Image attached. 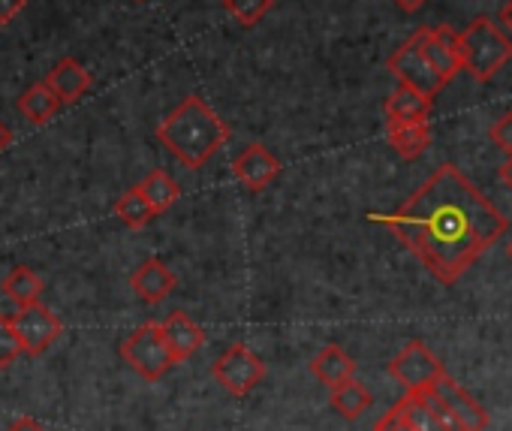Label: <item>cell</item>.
<instances>
[{
	"instance_id": "6da1fadb",
	"label": "cell",
	"mask_w": 512,
	"mask_h": 431,
	"mask_svg": "<svg viewBox=\"0 0 512 431\" xmlns=\"http://www.w3.org/2000/svg\"><path fill=\"white\" fill-rule=\"evenodd\" d=\"M440 284L452 287L461 275L509 230L506 214L479 193L458 166L437 172L392 214H371Z\"/></svg>"
},
{
	"instance_id": "7a4b0ae2",
	"label": "cell",
	"mask_w": 512,
	"mask_h": 431,
	"mask_svg": "<svg viewBox=\"0 0 512 431\" xmlns=\"http://www.w3.org/2000/svg\"><path fill=\"white\" fill-rule=\"evenodd\" d=\"M157 139L187 169H202L229 142V124L202 97L187 94L157 124Z\"/></svg>"
},
{
	"instance_id": "3957f363",
	"label": "cell",
	"mask_w": 512,
	"mask_h": 431,
	"mask_svg": "<svg viewBox=\"0 0 512 431\" xmlns=\"http://www.w3.org/2000/svg\"><path fill=\"white\" fill-rule=\"evenodd\" d=\"M458 52H461V70L479 85H488L512 58V40L488 19L476 16L461 34H458Z\"/></svg>"
},
{
	"instance_id": "277c9868",
	"label": "cell",
	"mask_w": 512,
	"mask_h": 431,
	"mask_svg": "<svg viewBox=\"0 0 512 431\" xmlns=\"http://www.w3.org/2000/svg\"><path fill=\"white\" fill-rule=\"evenodd\" d=\"M121 359L148 383L163 380V374L175 365L160 323H142L139 329H133L121 344Z\"/></svg>"
},
{
	"instance_id": "5b68a950",
	"label": "cell",
	"mask_w": 512,
	"mask_h": 431,
	"mask_svg": "<svg viewBox=\"0 0 512 431\" xmlns=\"http://www.w3.org/2000/svg\"><path fill=\"white\" fill-rule=\"evenodd\" d=\"M211 377L229 392V395H247V392H253L256 386L263 383V377H266V365H263V359L256 356L250 347H244V344H232V347H226V353L223 356H217L214 359V365H211Z\"/></svg>"
},
{
	"instance_id": "8992f818",
	"label": "cell",
	"mask_w": 512,
	"mask_h": 431,
	"mask_svg": "<svg viewBox=\"0 0 512 431\" xmlns=\"http://www.w3.org/2000/svg\"><path fill=\"white\" fill-rule=\"evenodd\" d=\"M10 323L28 356H43L64 335V320L43 302L22 305L16 314H10Z\"/></svg>"
},
{
	"instance_id": "52a82bcc",
	"label": "cell",
	"mask_w": 512,
	"mask_h": 431,
	"mask_svg": "<svg viewBox=\"0 0 512 431\" xmlns=\"http://www.w3.org/2000/svg\"><path fill=\"white\" fill-rule=\"evenodd\" d=\"M386 67H389V73L398 79V85H407V88H413V91H419V94H425V97H431V100L446 88V82H443V79L434 73V67L425 61L416 34H413L407 43H401V49H395V55L389 58Z\"/></svg>"
},
{
	"instance_id": "ba28073f",
	"label": "cell",
	"mask_w": 512,
	"mask_h": 431,
	"mask_svg": "<svg viewBox=\"0 0 512 431\" xmlns=\"http://www.w3.org/2000/svg\"><path fill=\"white\" fill-rule=\"evenodd\" d=\"M443 362L425 347V341L413 338L392 362H389V374L404 386V392H419L428 389L440 374H443Z\"/></svg>"
},
{
	"instance_id": "9c48e42d",
	"label": "cell",
	"mask_w": 512,
	"mask_h": 431,
	"mask_svg": "<svg viewBox=\"0 0 512 431\" xmlns=\"http://www.w3.org/2000/svg\"><path fill=\"white\" fill-rule=\"evenodd\" d=\"M419 49L425 55V61L434 67V73L449 82L461 73V52H458V34L449 25H437V28H419Z\"/></svg>"
},
{
	"instance_id": "30bf717a",
	"label": "cell",
	"mask_w": 512,
	"mask_h": 431,
	"mask_svg": "<svg viewBox=\"0 0 512 431\" xmlns=\"http://www.w3.org/2000/svg\"><path fill=\"white\" fill-rule=\"evenodd\" d=\"M428 392L449 407V413L461 422L464 431H485L488 428V410L479 401H473V395L464 386H458V380H452L446 371L428 386Z\"/></svg>"
},
{
	"instance_id": "8fae6325",
	"label": "cell",
	"mask_w": 512,
	"mask_h": 431,
	"mask_svg": "<svg viewBox=\"0 0 512 431\" xmlns=\"http://www.w3.org/2000/svg\"><path fill=\"white\" fill-rule=\"evenodd\" d=\"M232 175L247 187V190H266L278 175H281V160L260 142H250L235 160H232Z\"/></svg>"
},
{
	"instance_id": "7c38bea8",
	"label": "cell",
	"mask_w": 512,
	"mask_h": 431,
	"mask_svg": "<svg viewBox=\"0 0 512 431\" xmlns=\"http://www.w3.org/2000/svg\"><path fill=\"white\" fill-rule=\"evenodd\" d=\"M163 338H166V347L172 353L175 362H187L190 356H196L202 347H205V329L196 326L184 311H172L163 323Z\"/></svg>"
},
{
	"instance_id": "4fadbf2b",
	"label": "cell",
	"mask_w": 512,
	"mask_h": 431,
	"mask_svg": "<svg viewBox=\"0 0 512 431\" xmlns=\"http://www.w3.org/2000/svg\"><path fill=\"white\" fill-rule=\"evenodd\" d=\"M178 287V278L169 272V266H163L157 257H148L145 263L136 266V272L130 275V290L148 302V305H157L163 302L172 290Z\"/></svg>"
},
{
	"instance_id": "5bb4252c",
	"label": "cell",
	"mask_w": 512,
	"mask_h": 431,
	"mask_svg": "<svg viewBox=\"0 0 512 431\" xmlns=\"http://www.w3.org/2000/svg\"><path fill=\"white\" fill-rule=\"evenodd\" d=\"M46 85L55 91V97L61 100V106H70V103L82 100L91 91L94 79H91V73L76 58H61L52 67V73L46 76Z\"/></svg>"
},
{
	"instance_id": "9a60e30c",
	"label": "cell",
	"mask_w": 512,
	"mask_h": 431,
	"mask_svg": "<svg viewBox=\"0 0 512 431\" xmlns=\"http://www.w3.org/2000/svg\"><path fill=\"white\" fill-rule=\"evenodd\" d=\"M386 139L404 160H416L431 145L428 121H386Z\"/></svg>"
},
{
	"instance_id": "2e32d148",
	"label": "cell",
	"mask_w": 512,
	"mask_h": 431,
	"mask_svg": "<svg viewBox=\"0 0 512 431\" xmlns=\"http://www.w3.org/2000/svg\"><path fill=\"white\" fill-rule=\"evenodd\" d=\"M311 374L323 383V386H338L350 377H356V362L347 350H341L338 344L323 347L314 359H311Z\"/></svg>"
},
{
	"instance_id": "e0dca14e",
	"label": "cell",
	"mask_w": 512,
	"mask_h": 431,
	"mask_svg": "<svg viewBox=\"0 0 512 431\" xmlns=\"http://www.w3.org/2000/svg\"><path fill=\"white\" fill-rule=\"evenodd\" d=\"M386 121H428V112H431V97L407 88V85H398L389 97H386Z\"/></svg>"
},
{
	"instance_id": "ac0fdd59",
	"label": "cell",
	"mask_w": 512,
	"mask_h": 431,
	"mask_svg": "<svg viewBox=\"0 0 512 431\" xmlns=\"http://www.w3.org/2000/svg\"><path fill=\"white\" fill-rule=\"evenodd\" d=\"M371 392L356 380V377H350V380H344V383H338V386H332V392H329V404H332V410L338 413V416H344V419H359L368 407H371Z\"/></svg>"
},
{
	"instance_id": "d6986e66",
	"label": "cell",
	"mask_w": 512,
	"mask_h": 431,
	"mask_svg": "<svg viewBox=\"0 0 512 431\" xmlns=\"http://www.w3.org/2000/svg\"><path fill=\"white\" fill-rule=\"evenodd\" d=\"M19 112L31 121V124H46L58 115L61 109V100L55 97V91L46 85V82H37L31 85L22 97H19Z\"/></svg>"
},
{
	"instance_id": "ffe728a7",
	"label": "cell",
	"mask_w": 512,
	"mask_h": 431,
	"mask_svg": "<svg viewBox=\"0 0 512 431\" xmlns=\"http://www.w3.org/2000/svg\"><path fill=\"white\" fill-rule=\"evenodd\" d=\"M401 407V413L410 419V425L416 431H446L443 419L437 416L434 404H431V395L428 389H419V392H404L401 401H395Z\"/></svg>"
},
{
	"instance_id": "44dd1931",
	"label": "cell",
	"mask_w": 512,
	"mask_h": 431,
	"mask_svg": "<svg viewBox=\"0 0 512 431\" xmlns=\"http://www.w3.org/2000/svg\"><path fill=\"white\" fill-rule=\"evenodd\" d=\"M115 218H118L127 230H142V227H148V224L157 218V211L148 205L145 193H142L139 184H136V187H130L127 193L118 196V202H115Z\"/></svg>"
},
{
	"instance_id": "7402d4cb",
	"label": "cell",
	"mask_w": 512,
	"mask_h": 431,
	"mask_svg": "<svg viewBox=\"0 0 512 431\" xmlns=\"http://www.w3.org/2000/svg\"><path fill=\"white\" fill-rule=\"evenodd\" d=\"M139 190L145 193L148 205H151L157 214L169 211V208H172V205L181 199V187H178V181H175L169 172H163V169H154V172H148V175L142 178Z\"/></svg>"
},
{
	"instance_id": "603a6c76",
	"label": "cell",
	"mask_w": 512,
	"mask_h": 431,
	"mask_svg": "<svg viewBox=\"0 0 512 431\" xmlns=\"http://www.w3.org/2000/svg\"><path fill=\"white\" fill-rule=\"evenodd\" d=\"M43 290H46L43 278H40L34 269H28V266H16V269L4 278V296H7L10 302H16L19 308H22V305H31V302H40Z\"/></svg>"
},
{
	"instance_id": "cb8c5ba5",
	"label": "cell",
	"mask_w": 512,
	"mask_h": 431,
	"mask_svg": "<svg viewBox=\"0 0 512 431\" xmlns=\"http://www.w3.org/2000/svg\"><path fill=\"white\" fill-rule=\"evenodd\" d=\"M275 0H223V7L226 13L244 25V28H253V25H260V19L272 10Z\"/></svg>"
},
{
	"instance_id": "d4e9b609",
	"label": "cell",
	"mask_w": 512,
	"mask_h": 431,
	"mask_svg": "<svg viewBox=\"0 0 512 431\" xmlns=\"http://www.w3.org/2000/svg\"><path fill=\"white\" fill-rule=\"evenodd\" d=\"M22 341L10 323V317H0V368H10L22 356Z\"/></svg>"
},
{
	"instance_id": "484cf974",
	"label": "cell",
	"mask_w": 512,
	"mask_h": 431,
	"mask_svg": "<svg viewBox=\"0 0 512 431\" xmlns=\"http://www.w3.org/2000/svg\"><path fill=\"white\" fill-rule=\"evenodd\" d=\"M488 139L503 154H512V112H503L500 118H494V124L488 127Z\"/></svg>"
},
{
	"instance_id": "4316f807",
	"label": "cell",
	"mask_w": 512,
	"mask_h": 431,
	"mask_svg": "<svg viewBox=\"0 0 512 431\" xmlns=\"http://www.w3.org/2000/svg\"><path fill=\"white\" fill-rule=\"evenodd\" d=\"M374 431H416V428H413V425H410V419L401 413V407H398V404H392V407L377 419Z\"/></svg>"
},
{
	"instance_id": "83f0119b",
	"label": "cell",
	"mask_w": 512,
	"mask_h": 431,
	"mask_svg": "<svg viewBox=\"0 0 512 431\" xmlns=\"http://www.w3.org/2000/svg\"><path fill=\"white\" fill-rule=\"evenodd\" d=\"M28 0H0V28L10 25L22 10H25Z\"/></svg>"
},
{
	"instance_id": "f1b7e54d",
	"label": "cell",
	"mask_w": 512,
	"mask_h": 431,
	"mask_svg": "<svg viewBox=\"0 0 512 431\" xmlns=\"http://www.w3.org/2000/svg\"><path fill=\"white\" fill-rule=\"evenodd\" d=\"M7 431H46V425L37 422V419H31V416H22V419H16Z\"/></svg>"
},
{
	"instance_id": "f546056e",
	"label": "cell",
	"mask_w": 512,
	"mask_h": 431,
	"mask_svg": "<svg viewBox=\"0 0 512 431\" xmlns=\"http://www.w3.org/2000/svg\"><path fill=\"white\" fill-rule=\"evenodd\" d=\"M392 4H395L401 13H419V10L428 4V0H392Z\"/></svg>"
},
{
	"instance_id": "4dcf8cb0",
	"label": "cell",
	"mask_w": 512,
	"mask_h": 431,
	"mask_svg": "<svg viewBox=\"0 0 512 431\" xmlns=\"http://www.w3.org/2000/svg\"><path fill=\"white\" fill-rule=\"evenodd\" d=\"M497 172H500V181L512 190V154H506V160L500 163V169H497Z\"/></svg>"
},
{
	"instance_id": "1f68e13d",
	"label": "cell",
	"mask_w": 512,
	"mask_h": 431,
	"mask_svg": "<svg viewBox=\"0 0 512 431\" xmlns=\"http://www.w3.org/2000/svg\"><path fill=\"white\" fill-rule=\"evenodd\" d=\"M10 145H13V130L7 124H0V151L10 148Z\"/></svg>"
},
{
	"instance_id": "d6a6232c",
	"label": "cell",
	"mask_w": 512,
	"mask_h": 431,
	"mask_svg": "<svg viewBox=\"0 0 512 431\" xmlns=\"http://www.w3.org/2000/svg\"><path fill=\"white\" fill-rule=\"evenodd\" d=\"M500 22L512 31V0H509V4L503 7V13H500Z\"/></svg>"
},
{
	"instance_id": "836d02e7",
	"label": "cell",
	"mask_w": 512,
	"mask_h": 431,
	"mask_svg": "<svg viewBox=\"0 0 512 431\" xmlns=\"http://www.w3.org/2000/svg\"><path fill=\"white\" fill-rule=\"evenodd\" d=\"M506 254H509V260H512V242H509V248H506Z\"/></svg>"
},
{
	"instance_id": "e575fe53",
	"label": "cell",
	"mask_w": 512,
	"mask_h": 431,
	"mask_svg": "<svg viewBox=\"0 0 512 431\" xmlns=\"http://www.w3.org/2000/svg\"><path fill=\"white\" fill-rule=\"evenodd\" d=\"M136 4H142V0H136Z\"/></svg>"
}]
</instances>
